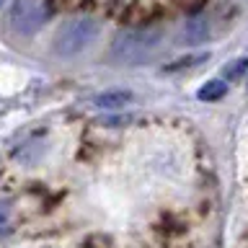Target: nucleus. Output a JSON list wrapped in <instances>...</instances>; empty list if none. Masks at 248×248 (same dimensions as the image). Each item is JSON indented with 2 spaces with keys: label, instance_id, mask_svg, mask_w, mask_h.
I'll return each instance as SVG.
<instances>
[{
  "label": "nucleus",
  "instance_id": "nucleus-8",
  "mask_svg": "<svg viewBox=\"0 0 248 248\" xmlns=\"http://www.w3.org/2000/svg\"><path fill=\"white\" fill-rule=\"evenodd\" d=\"M243 73H248V57H238L232 65L225 67V78H228V80H238Z\"/></svg>",
  "mask_w": 248,
  "mask_h": 248
},
{
  "label": "nucleus",
  "instance_id": "nucleus-2",
  "mask_svg": "<svg viewBox=\"0 0 248 248\" xmlns=\"http://www.w3.org/2000/svg\"><path fill=\"white\" fill-rule=\"evenodd\" d=\"M98 36V21L93 18H73L54 36V54L57 57H75Z\"/></svg>",
  "mask_w": 248,
  "mask_h": 248
},
{
  "label": "nucleus",
  "instance_id": "nucleus-5",
  "mask_svg": "<svg viewBox=\"0 0 248 248\" xmlns=\"http://www.w3.org/2000/svg\"><path fill=\"white\" fill-rule=\"evenodd\" d=\"M42 153H44V142H39V140H34V142H26V145H21L18 150L13 153V158L21 163V166H34V163L42 158Z\"/></svg>",
  "mask_w": 248,
  "mask_h": 248
},
{
  "label": "nucleus",
  "instance_id": "nucleus-1",
  "mask_svg": "<svg viewBox=\"0 0 248 248\" xmlns=\"http://www.w3.org/2000/svg\"><path fill=\"white\" fill-rule=\"evenodd\" d=\"M163 36H166V31L160 26H140V29L119 31L116 39L111 42V60L135 65V62L150 57L158 49Z\"/></svg>",
  "mask_w": 248,
  "mask_h": 248
},
{
  "label": "nucleus",
  "instance_id": "nucleus-9",
  "mask_svg": "<svg viewBox=\"0 0 248 248\" xmlns=\"http://www.w3.org/2000/svg\"><path fill=\"white\" fill-rule=\"evenodd\" d=\"M3 3H5V0H0V8H3Z\"/></svg>",
  "mask_w": 248,
  "mask_h": 248
},
{
  "label": "nucleus",
  "instance_id": "nucleus-7",
  "mask_svg": "<svg viewBox=\"0 0 248 248\" xmlns=\"http://www.w3.org/2000/svg\"><path fill=\"white\" fill-rule=\"evenodd\" d=\"M225 91H228V85H225L222 80H209L207 85L199 88V98L202 101H220L225 96Z\"/></svg>",
  "mask_w": 248,
  "mask_h": 248
},
{
  "label": "nucleus",
  "instance_id": "nucleus-4",
  "mask_svg": "<svg viewBox=\"0 0 248 248\" xmlns=\"http://www.w3.org/2000/svg\"><path fill=\"white\" fill-rule=\"evenodd\" d=\"M209 39V21L204 16H197V18L186 21L184 26V42L186 44H202Z\"/></svg>",
  "mask_w": 248,
  "mask_h": 248
},
{
  "label": "nucleus",
  "instance_id": "nucleus-3",
  "mask_svg": "<svg viewBox=\"0 0 248 248\" xmlns=\"http://www.w3.org/2000/svg\"><path fill=\"white\" fill-rule=\"evenodd\" d=\"M49 21V5L44 0H16L11 8V29L21 36H34Z\"/></svg>",
  "mask_w": 248,
  "mask_h": 248
},
{
  "label": "nucleus",
  "instance_id": "nucleus-6",
  "mask_svg": "<svg viewBox=\"0 0 248 248\" xmlns=\"http://www.w3.org/2000/svg\"><path fill=\"white\" fill-rule=\"evenodd\" d=\"M129 101H132L129 91H106L96 98V106L98 108H122V106H127Z\"/></svg>",
  "mask_w": 248,
  "mask_h": 248
}]
</instances>
